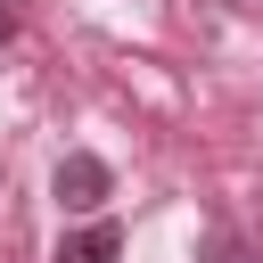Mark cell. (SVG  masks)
<instances>
[{"mask_svg": "<svg viewBox=\"0 0 263 263\" xmlns=\"http://www.w3.org/2000/svg\"><path fill=\"white\" fill-rule=\"evenodd\" d=\"M205 263H255V255H247L238 230H214V238H205Z\"/></svg>", "mask_w": 263, "mask_h": 263, "instance_id": "3957f363", "label": "cell"}, {"mask_svg": "<svg viewBox=\"0 0 263 263\" xmlns=\"http://www.w3.org/2000/svg\"><path fill=\"white\" fill-rule=\"evenodd\" d=\"M58 263H123V230L90 214V222H82V230H74V238L58 247Z\"/></svg>", "mask_w": 263, "mask_h": 263, "instance_id": "7a4b0ae2", "label": "cell"}, {"mask_svg": "<svg viewBox=\"0 0 263 263\" xmlns=\"http://www.w3.org/2000/svg\"><path fill=\"white\" fill-rule=\"evenodd\" d=\"M49 189H58V205H66V214H99V205H107V189H115V173H107L90 148H74V156H58Z\"/></svg>", "mask_w": 263, "mask_h": 263, "instance_id": "6da1fadb", "label": "cell"}]
</instances>
